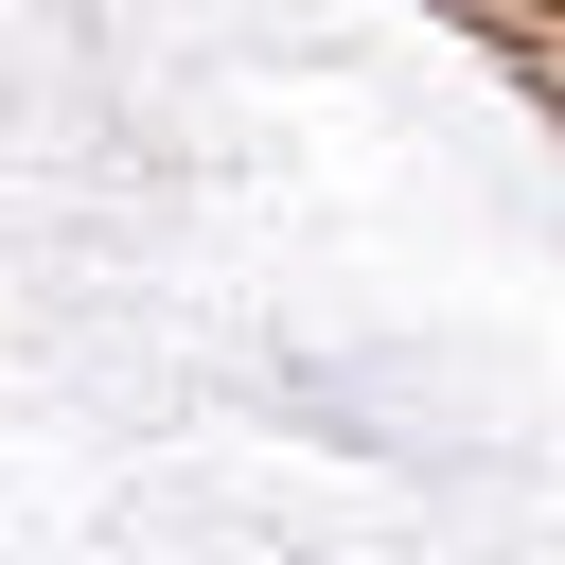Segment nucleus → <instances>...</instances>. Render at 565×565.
Masks as SVG:
<instances>
[]
</instances>
